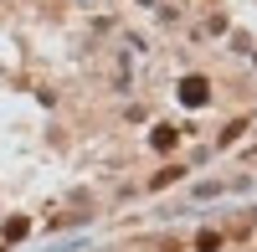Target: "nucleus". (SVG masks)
I'll return each mask as SVG.
<instances>
[{"instance_id": "obj_2", "label": "nucleus", "mask_w": 257, "mask_h": 252, "mask_svg": "<svg viewBox=\"0 0 257 252\" xmlns=\"http://www.w3.org/2000/svg\"><path fill=\"white\" fill-rule=\"evenodd\" d=\"M175 144V129H155V150H170Z\"/></svg>"}, {"instance_id": "obj_1", "label": "nucleus", "mask_w": 257, "mask_h": 252, "mask_svg": "<svg viewBox=\"0 0 257 252\" xmlns=\"http://www.w3.org/2000/svg\"><path fill=\"white\" fill-rule=\"evenodd\" d=\"M206 98H211V88H206V77H185V82H180V103H185V108H201Z\"/></svg>"}]
</instances>
